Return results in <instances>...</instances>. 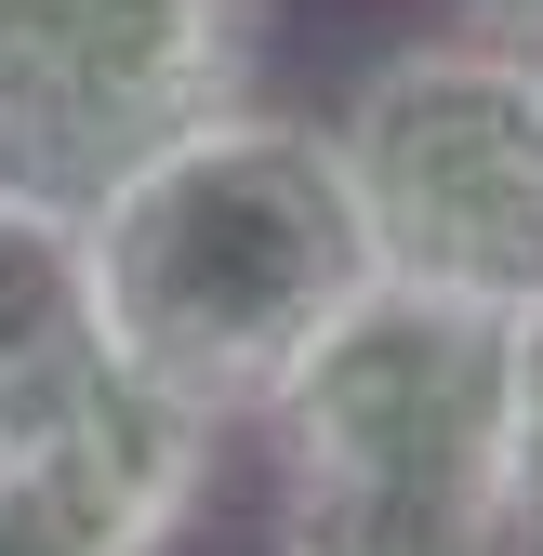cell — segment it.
<instances>
[{
    "label": "cell",
    "instance_id": "1",
    "mask_svg": "<svg viewBox=\"0 0 543 556\" xmlns=\"http://www.w3.org/2000/svg\"><path fill=\"white\" fill-rule=\"evenodd\" d=\"M80 252H93V344L213 425H265L305 344L384 278L345 147L252 93L106 173L80 199Z\"/></svg>",
    "mask_w": 543,
    "mask_h": 556
},
{
    "label": "cell",
    "instance_id": "2",
    "mask_svg": "<svg viewBox=\"0 0 543 556\" xmlns=\"http://www.w3.org/2000/svg\"><path fill=\"white\" fill-rule=\"evenodd\" d=\"M265 464L279 556H543L517 491L504 318L425 278H371L305 344V371L265 397Z\"/></svg>",
    "mask_w": 543,
    "mask_h": 556
},
{
    "label": "cell",
    "instance_id": "3",
    "mask_svg": "<svg viewBox=\"0 0 543 556\" xmlns=\"http://www.w3.org/2000/svg\"><path fill=\"white\" fill-rule=\"evenodd\" d=\"M345 186L384 278H425L451 305H543V40H397L358 66Z\"/></svg>",
    "mask_w": 543,
    "mask_h": 556
},
{
    "label": "cell",
    "instance_id": "4",
    "mask_svg": "<svg viewBox=\"0 0 543 556\" xmlns=\"http://www.w3.org/2000/svg\"><path fill=\"white\" fill-rule=\"evenodd\" d=\"M265 0H0V173L93 199L239 106Z\"/></svg>",
    "mask_w": 543,
    "mask_h": 556
},
{
    "label": "cell",
    "instance_id": "5",
    "mask_svg": "<svg viewBox=\"0 0 543 556\" xmlns=\"http://www.w3.org/2000/svg\"><path fill=\"white\" fill-rule=\"evenodd\" d=\"M213 438V410L93 358L53 410L0 425V556H173Z\"/></svg>",
    "mask_w": 543,
    "mask_h": 556
},
{
    "label": "cell",
    "instance_id": "6",
    "mask_svg": "<svg viewBox=\"0 0 543 556\" xmlns=\"http://www.w3.org/2000/svg\"><path fill=\"white\" fill-rule=\"evenodd\" d=\"M106 358L93 344V252H80V199L0 173V425L53 410Z\"/></svg>",
    "mask_w": 543,
    "mask_h": 556
},
{
    "label": "cell",
    "instance_id": "7",
    "mask_svg": "<svg viewBox=\"0 0 543 556\" xmlns=\"http://www.w3.org/2000/svg\"><path fill=\"white\" fill-rule=\"evenodd\" d=\"M504 397H517V491L543 517V305L504 318Z\"/></svg>",
    "mask_w": 543,
    "mask_h": 556
},
{
    "label": "cell",
    "instance_id": "8",
    "mask_svg": "<svg viewBox=\"0 0 543 556\" xmlns=\"http://www.w3.org/2000/svg\"><path fill=\"white\" fill-rule=\"evenodd\" d=\"M464 27H491V40H543V0H451Z\"/></svg>",
    "mask_w": 543,
    "mask_h": 556
}]
</instances>
